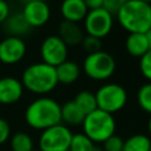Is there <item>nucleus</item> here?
<instances>
[{"mask_svg": "<svg viewBox=\"0 0 151 151\" xmlns=\"http://www.w3.org/2000/svg\"><path fill=\"white\" fill-rule=\"evenodd\" d=\"M150 151H151V146H150Z\"/></svg>", "mask_w": 151, "mask_h": 151, "instance_id": "nucleus-37", "label": "nucleus"}, {"mask_svg": "<svg viewBox=\"0 0 151 151\" xmlns=\"http://www.w3.org/2000/svg\"><path fill=\"white\" fill-rule=\"evenodd\" d=\"M76 105L84 112V114H88L90 112L94 111L97 109V101H96V96L93 92L88 90H83L78 92L73 99Z\"/></svg>", "mask_w": 151, "mask_h": 151, "instance_id": "nucleus-21", "label": "nucleus"}, {"mask_svg": "<svg viewBox=\"0 0 151 151\" xmlns=\"http://www.w3.org/2000/svg\"><path fill=\"white\" fill-rule=\"evenodd\" d=\"M147 131H149V137L151 138V114H150V118L147 122Z\"/></svg>", "mask_w": 151, "mask_h": 151, "instance_id": "nucleus-32", "label": "nucleus"}, {"mask_svg": "<svg viewBox=\"0 0 151 151\" xmlns=\"http://www.w3.org/2000/svg\"><path fill=\"white\" fill-rule=\"evenodd\" d=\"M11 137V126L8 122L4 118H0V145L5 144Z\"/></svg>", "mask_w": 151, "mask_h": 151, "instance_id": "nucleus-27", "label": "nucleus"}, {"mask_svg": "<svg viewBox=\"0 0 151 151\" xmlns=\"http://www.w3.org/2000/svg\"><path fill=\"white\" fill-rule=\"evenodd\" d=\"M139 71L142 76L149 83H151V50L139 58Z\"/></svg>", "mask_w": 151, "mask_h": 151, "instance_id": "nucleus-25", "label": "nucleus"}, {"mask_svg": "<svg viewBox=\"0 0 151 151\" xmlns=\"http://www.w3.org/2000/svg\"><path fill=\"white\" fill-rule=\"evenodd\" d=\"M114 19L127 33H145L151 28V5L127 0L114 14Z\"/></svg>", "mask_w": 151, "mask_h": 151, "instance_id": "nucleus-2", "label": "nucleus"}, {"mask_svg": "<svg viewBox=\"0 0 151 151\" xmlns=\"http://www.w3.org/2000/svg\"><path fill=\"white\" fill-rule=\"evenodd\" d=\"M58 35L67 46H78L81 44L85 33L79 24L63 20L58 28Z\"/></svg>", "mask_w": 151, "mask_h": 151, "instance_id": "nucleus-14", "label": "nucleus"}, {"mask_svg": "<svg viewBox=\"0 0 151 151\" xmlns=\"http://www.w3.org/2000/svg\"><path fill=\"white\" fill-rule=\"evenodd\" d=\"M61 123L66 126H78L81 125L85 118L84 112L76 105L73 100H68L60 107Z\"/></svg>", "mask_w": 151, "mask_h": 151, "instance_id": "nucleus-17", "label": "nucleus"}, {"mask_svg": "<svg viewBox=\"0 0 151 151\" xmlns=\"http://www.w3.org/2000/svg\"><path fill=\"white\" fill-rule=\"evenodd\" d=\"M87 12L88 9L83 0H63L60 4V14L65 21L83 22Z\"/></svg>", "mask_w": 151, "mask_h": 151, "instance_id": "nucleus-13", "label": "nucleus"}, {"mask_svg": "<svg viewBox=\"0 0 151 151\" xmlns=\"http://www.w3.org/2000/svg\"><path fill=\"white\" fill-rule=\"evenodd\" d=\"M125 50L133 58L143 57L150 48L144 33H129L125 39Z\"/></svg>", "mask_w": 151, "mask_h": 151, "instance_id": "nucleus-16", "label": "nucleus"}, {"mask_svg": "<svg viewBox=\"0 0 151 151\" xmlns=\"http://www.w3.org/2000/svg\"><path fill=\"white\" fill-rule=\"evenodd\" d=\"M41 61L57 67L68 57V46L59 38L58 34L47 35L40 44Z\"/></svg>", "mask_w": 151, "mask_h": 151, "instance_id": "nucleus-9", "label": "nucleus"}, {"mask_svg": "<svg viewBox=\"0 0 151 151\" xmlns=\"http://www.w3.org/2000/svg\"><path fill=\"white\" fill-rule=\"evenodd\" d=\"M27 52V45L20 37L8 35L0 41V63L15 65L20 63Z\"/></svg>", "mask_w": 151, "mask_h": 151, "instance_id": "nucleus-10", "label": "nucleus"}, {"mask_svg": "<svg viewBox=\"0 0 151 151\" xmlns=\"http://www.w3.org/2000/svg\"><path fill=\"white\" fill-rule=\"evenodd\" d=\"M83 1L86 5V7H87L88 11L97 9V8L103 7V2H104V0H83Z\"/></svg>", "mask_w": 151, "mask_h": 151, "instance_id": "nucleus-30", "label": "nucleus"}, {"mask_svg": "<svg viewBox=\"0 0 151 151\" xmlns=\"http://www.w3.org/2000/svg\"><path fill=\"white\" fill-rule=\"evenodd\" d=\"M9 147L12 151H32L33 139L26 132H17L9 137Z\"/></svg>", "mask_w": 151, "mask_h": 151, "instance_id": "nucleus-22", "label": "nucleus"}, {"mask_svg": "<svg viewBox=\"0 0 151 151\" xmlns=\"http://www.w3.org/2000/svg\"><path fill=\"white\" fill-rule=\"evenodd\" d=\"M97 109L114 114L123 110L127 103V92L124 86L117 83H107L101 85L94 93Z\"/></svg>", "mask_w": 151, "mask_h": 151, "instance_id": "nucleus-6", "label": "nucleus"}, {"mask_svg": "<svg viewBox=\"0 0 151 151\" xmlns=\"http://www.w3.org/2000/svg\"><path fill=\"white\" fill-rule=\"evenodd\" d=\"M151 138L143 133H136L124 140L123 151H150Z\"/></svg>", "mask_w": 151, "mask_h": 151, "instance_id": "nucleus-19", "label": "nucleus"}, {"mask_svg": "<svg viewBox=\"0 0 151 151\" xmlns=\"http://www.w3.org/2000/svg\"><path fill=\"white\" fill-rule=\"evenodd\" d=\"M81 48L87 53H94V52H98L101 50V40L98 39V38H94V37H91V35H86L84 37L81 44H80Z\"/></svg>", "mask_w": 151, "mask_h": 151, "instance_id": "nucleus-24", "label": "nucleus"}, {"mask_svg": "<svg viewBox=\"0 0 151 151\" xmlns=\"http://www.w3.org/2000/svg\"><path fill=\"white\" fill-rule=\"evenodd\" d=\"M11 14L9 5L6 0H0V24H4Z\"/></svg>", "mask_w": 151, "mask_h": 151, "instance_id": "nucleus-29", "label": "nucleus"}, {"mask_svg": "<svg viewBox=\"0 0 151 151\" xmlns=\"http://www.w3.org/2000/svg\"><path fill=\"white\" fill-rule=\"evenodd\" d=\"M20 81L24 88L34 94H47L58 86L55 67L42 61L31 64L22 71Z\"/></svg>", "mask_w": 151, "mask_h": 151, "instance_id": "nucleus-3", "label": "nucleus"}, {"mask_svg": "<svg viewBox=\"0 0 151 151\" xmlns=\"http://www.w3.org/2000/svg\"><path fill=\"white\" fill-rule=\"evenodd\" d=\"M66 151H68V150H66Z\"/></svg>", "mask_w": 151, "mask_h": 151, "instance_id": "nucleus-38", "label": "nucleus"}, {"mask_svg": "<svg viewBox=\"0 0 151 151\" xmlns=\"http://www.w3.org/2000/svg\"><path fill=\"white\" fill-rule=\"evenodd\" d=\"M0 70H1V63H0Z\"/></svg>", "mask_w": 151, "mask_h": 151, "instance_id": "nucleus-36", "label": "nucleus"}, {"mask_svg": "<svg viewBox=\"0 0 151 151\" xmlns=\"http://www.w3.org/2000/svg\"><path fill=\"white\" fill-rule=\"evenodd\" d=\"M113 25L114 15L104 7H100L87 12L83 21V29L86 35H91L101 40L112 32Z\"/></svg>", "mask_w": 151, "mask_h": 151, "instance_id": "nucleus-7", "label": "nucleus"}, {"mask_svg": "<svg viewBox=\"0 0 151 151\" xmlns=\"http://www.w3.org/2000/svg\"><path fill=\"white\" fill-rule=\"evenodd\" d=\"M137 104L146 113L151 114V83L143 84L137 91Z\"/></svg>", "mask_w": 151, "mask_h": 151, "instance_id": "nucleus-23", "label": "nucleus"}, {"mask_svg": "<svg viewBox=\"0 0 151 151\" xmlns=\"http://www.w3.org/2000/svg\"><path fill=\"white\" fill-rule=\"evenodd\" d=\"M139 1H142V2H145V4H149V5H151V0H139Z\"/></svg>", "mask_w": 151, "mask_h": 151, "instance_id": "nucleus-33", "label": "nucleus"}, {"mask_svg": "<svg viewBox=\"0 0 151 151\" xmlns=\"http://www.w3.org/2000/svg\"><path fill=\"white\" fill-rule=\"evenodd\" d=\"M24 4H26V2H31V1H35V0H21Z\"/></svg>", "mask_w": 151, "mask_h": 151, "instance_id": "nucleus-34", "label": "nucleus"}, {"mask_svg": "<svg viewBox=\"0 0 151 151\" xmlns=\"http://www.w3.org/2000/svg\"><path fill=\"white\" fill-rule=\"evenodd\" d=\"M72 131L63 123L41 131L39 137V150L41 151H66L70 147Z\"/></svg>", "mask_w": 151, "mask_h": 151, "instance_id": "nucleus-8", "label": "nucleus"}, {"mask_svg": "<svg viewBox=\"0 0 151 151\" xmlns=\"http://www.w3.org/2000/svg\"><path fill=\"white\" fill-rule=\"evenodd\" d=\"M21 14L31 28L41 27L48 22L51 18V8L45 0H35L24 4Z\"/></svg>", "mask_w": 151, "mask_h": 151, "instance_id": "nucleus-11", "label": "nucleus"}, {"mask_svg": "<svg viewBox=\"0 0 151 151\" xmlns=\"http://www.w3.org/2000/svg\"><path fill=\"white\" fill-rule=\"evenodd\" d=\"M145 38H146V41H147V44H149V48L151 50V28L150 29H147L145 33Z\"/></svg>", "mask_w": 151, "mask_h": 151, "instance_id": "nucleus-31", "label": "nucleus"}, {"mask_svg": "<svg viewBox=\"0 0 151 151\" xmlns=\"http://www.w3.org/2000/svg\"><path fill=\"white\" fill-rule=\"evenodd\" d=\"M24 86L20 79L11 76L0 78V104L12 105L18 103L24 94Z\"/></svg>", "mask_w": 151, "mask_h": 151, "instance_id": "nucleus-12", "label": "nucleus"}, {"mask_svg": "<svg viewBox=\"0 0 151 151\" xmlns=\"http://www.w3.org/2000/svg\"><path fill=\"white\" fill-rule=\"evenodd\" d=\"M60 107L61 105L55 99L45 96L39 97L26 107L25 122L29 127L44 131L61 123Z\"/></svg>", "mask_w": 151, "mask_h": 151, "instance_id": "nucleus-1", "label": "nucleus"}, {"mask_svg": "<svg viewBox=\"0 0 151 151\" xmlns=\"http://www.w3.org/2000/svg\"><path fill=\"white\" fill-rule=\"evenodd\" d=\"M127 0H104L103 2V7L109 11L110 13H112L113 15L118 12V9L126 2Z\"/></svg>", "mask_w": 151, "mask_h": 151, "instance_id": "nucleus-28", "label": "nucleus"}, {"mask_svg": "<svg viewBox=\"0 0 151 151\" xmlns=\"http://www.w3.org/2000/svg\"><path fill=\"white\" fill-rule=\"evenodd\" d=\"M123 144H124L123 138L118 134H113L103 143L101 150L103 151H123Z\"/></svg>", "mask_w": 151, "mask_h": 151, "instance_id": "nucleus-26", "label": "nucleus"}, {"mask_svg": "<svg viewBox=\"0 0 151 151\" xmlns=\"http://www.w3.org/2000/svg\"><path fill=\"white\" fill-rule=\"evenodd\" d=\"M81 126L83 133L94 144H103L107 138L116 134V119L113 114L99 109L86 114Z\"/></svg>", "mask_w": 151, "mask_h": 151, "instance_id": "nucleus-4", "label": "nucleus"}, {"mask_svg": "<svg viewBox=\"0 0 151 151\" xmlns=\"http://www.w3.org/2000/svg\"><path fill=\"white\" fill-rule=\"evenodd\" d=\"M68 151H103V150L101 147L97 146V144H94L83 132H78L72 134Z\"/></svg>", "mask_w": 151, "mask_h": 151, "instance_id": "nucleus-20", "label": "nucleus"}, {"mask_svg": "<svg viewBox=\"0 0 151 151\" xmlns=\"http://www.w3.org/2000/svg\"><path fill=\"white\" fill-rule=\"evenodd\" d=\"M4 28L8 33V35L13 37H22L27 34L32 28L26 22L25 18L22 17L21 12H17L13 14H9L7 20L4 22Z\"/></svg>", "mask_w": 151, "mask_h": 151, "instance_id": "nucleus-18", "label": "nucleus"}, {"mask_svg": "<svg viewBox=\"0 0 151 151\" xmlns=\"http://www.w3.org/2000/svg\"><path fill=\"white\" fill-rule=\"evenodd\" d=\"M32 151H41V150H39V149H33Z\"/></svg>", "mask_w": 151, "mask_h": 151, "instance_id": "nucleus-35", "label": "nucleus"}, {"mask_svg": "<svg viewBox=\"0 0 151 151\" xmlns=\"http://www.w3.org/2000/svg\"><path fill=\"white\" fill-rule=\"evenodd\" d=\"M58 84L71 85L74 84L81 74V67L73 60H65L55 67Z\"/></svg>", "mask_w": 151, "mask_h": 151, "instance_id": "nucleus-15", "label": "nucleus"}, {"mask_svg": "<svg viewBox=\"0 0 151 151\" xmlns=\"http://www.w3.org/2000/svg\"><path fill=\"white\" fill-rule=\"evenodd\" d=\"M116 68L117 63L114 57L104 50L87 54L81 65L85 76L96 81H105L110 79L114 74Z\"/></svg>", "mask_w": 151, "mask_h": 151, "instance_id": "nucleus-5", "label": "nucleus"}]
</instances>
